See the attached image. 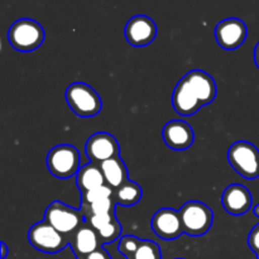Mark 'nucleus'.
<instances>
[{"mask_svg":"<svg viewBox=\"0 0 259 259\" xmlns=\"http://www.w3.org/2000/svg\"><path fill=\"white\" fill-rule=\"evenodd\" d=\"M8 42L19 52H33L45 42L46 33L42 25L30 18L18 19L8 30Z\"/></svg>","mask_w":259,"mask_h":259,"instance_id":"obj_1","label":"nucleus"},{"mask_svg":"<svg viewBox=\"0 0 259 259\" xmlns=\"http://www.w3.org/2000/svg\"><path fill=\"white\" fill-rule=\"evenodd\" d=\"M182 230L190 237H201L210 230L214 223V212L202 201L191 200L180 207Z\"/></svg>","mask_w":259,"mask_h":259,"instance_id":"obj_2","label":"nucleus"},{"mask_svg":"<svg viewBox=\"0 0 259 259\" xmlns=\"http://www.w3.org/2000/svg\"><path fill=\"white\" fill-rule=\"evenodd\" d=\"M66 101L71 110L81 118L98 115L103 109V101L95 89L85 82H73L66 89Z\"/></svg>","mask_w":259,"mask_h":259,"instance_id":"obj_3","label":"nucleus"},{"mask_svg":"<svg viewBox=\"0 0 259 259\" xmlns=\"http://www.w3.org/2000/svg\"><path fill=\"white\" fill-rule=\"evenodd\" d=\"M228 161L238 175L247 180L259 177V149L247 141H237L228 149Z\"/></svg>","mask_w":259,"mask_h":259,"instance_id":"obj_4","label":"nucleus"},{"mask_svg":"<svg viewBox=\"0 0 259 259\" xmlns=\"http://www.w3.org/2000/svg\"><path fill=\"white\" fill-rule=\"evenodd\" d=\"M47 168L57 179H71L76 176L80 167V153L71 144H58L51 148L46 158Z\"/></svg>","mask_w":259,"mask_h":259,"instance_id":"obj_5","label":"nucleus"},{"mask_svg":"<svg viewBox=\"0 0 259 259\" xmlns=\"http://www.w3.org/2000/svg\"><path fill=\"white\" fill-rule=\"evenodd\" d=\"M45 222L52 225L56 230L71 239L76 230L86 222L82 211L75 209L62 201H53L45 211Z\"/></svg>","mask_w":259,"mask_h":259,"instance_id":"obj_6","label":"nucleus"},{"mask_svg":"<svg viewBox=\"0 0 259 259\" xmlns=\"http://www.w3.org/2000/svg\"><path fill=\"white\" fill-rule=\"evenodd\" d=\"M28 242L34 249L55 254L70 245V238L63 235L47 222H38L28 230Z\"/></svg>","mask_w":259,"mask_h":259,"instance_id":"obj_7","label":"nucleus"},{"mask_svg":"<svg viewBox=\"0 0 259 259\" xmlns=\"http://www.w3.org/2000/svg\"><path fill=\"white\" fill-rule=\"evenodd\" d=\"M248 29L245 23L239 18H227L215 27V38L223 50L234 51L245 42Z\"/></svg>","mask_w":259,"mask_h":259,"instance_id":"obj_8","label":"nucleus"},{"mask_svg":"<svg viewBox=\"0 0 259 259\" xmlns=\"http://www.w3.org/2000/svg\"><path fill=\"white\" fill-rule=\"evenodd\" d=\"M85 152L90 162L96 164L119 156L120 147L114 136L106 132L93 134L85 144Z\"/></svg>","mask_w":259,"mask_h":259,"instance_id":"obj_9","label":"nucleus"},{"mask_svg":"<svg viewBox=\"0 0 259 259\" xmlns=\"http://www.w3.org/2000/svg\"><path fill=\"white\" fill-rule=\"evenodd\" d=\"M124 34L129 45L134 47H144L156 39L157 25L154 20L147 15H134L126 22Z\"/></svg>","mask_w":259,"mask_h":259,"instance_id":"obj_10","label":"nucleus"},{"mask_svg":"<svg viewBox=\"0 0 259 259\" xmlns=\"http://www.w3.org/2000/svg\"><path fill=\"white\" fill-rule=\"evenodd\" d=\"M151 228L154 234L164 240L177 239L184 233L179 210L163 207L156 211L151 222Z\"/></svg>","mask_w":259,"mask_h":259,"instance_id":"obj_11","label":"nucleus"},{"mask_svg":"<svg viewBox=\"0 0 259 259\" xmlns=\"http://www.w3.org/2000/svg\"><path fill=\"white\" fill-rule=\"evenodd\" d=\"M164 144L174 151H185L195 142V133L192 126L185 120L175 119L166 123L162 131Z\"/></svg>","mask_w":259,"mask_h":259,"instance_id":"obj_12","label":"nucleus"},{"mask_svg":"<svg viewBox=\"0 0 259 259\" xmlns=\"http://www.w3.org/2000/svg\"><path fill=\"white\" fill-rule=\"evenodd\" d=\"M253 204V197L249 190L239 184L229 185L223 191L222 205L225 211L234 217L247 214Z\"/></svg>","mask_w":259,"mask_h":259,"instance_id":"obj_13","label":"nucleus"},{"mask_svg":"<svg viewBox=\"0 0 259 259\" xmlns=\"http://www.w3.org/2000/svg\"><path fill=\"white\" fill-rule=\"evenodd\" d=\"M172 105L176 113L182 116L194 115L204 106L185 76L179 81L172 93Z\"/></svg>","mask_w":259,"mask_h":259,"instance_id":"obj_14","label":"nucleus"},{"mask_svg":"<svg viewBox=\"0 0 259 259\" xmlns=\"http://www.w3.org/2000/svg\"><path fill=\"white\" fill-rule=\"evenodd\" d=\"M70 245L77 258H88L91 253L103 247L98 233L88 222L83 223L71 237Z\"/></svg>","mask_w":259,"mask_h":259,"instance_id":"obj_15","label":"nucleus"},{"mask_svg":"<svg viewBox=\"0 0 259 259\" xmlns=\"http://www.w3.org/2000/svg\"><path fill=\"white\" fill-rule=\"evenodd\" d=\"M185 77L199 98V100L201 101L202 105H209L215 100L218 88L211 75L202 70H192L189 73H186Z\"/></svg>","mask_w":259,"mask_h":259,"instance_id":"obj_16","label":"nucleus"},{"mask_svg":"<svg viewBox=\"0 0 259 259\" xmlns=\"http://www.w3.org/2000/svg\"><path fill=\"white\" fill-rule=\"evenodd\" d=\"M86 222L96 230L101 244H109V243L115 242L120 237L121 230H123V227L116 219L115 212L93 215V217L88 218Z\"/></svg>","mask_w":259,"mask_h":259,"instance_id":"obj_17","label":"nucleus"},{"mask_svg":"<svg viewBox=\"0 0 259 259\" xmlns=\"http://www.w3.org/2000/svg\"><path fill=\"white\" fill-rule=\"evenodd\" d=\"M100 168L105 179V185L110 186L113 190L119 189L129 181L128 168L119 156L104 161L100 163Z\"/></svg>","mask_w":259,"mask_h":259,"instance_id":"obj_18","label":"nucleus"},{"mask_svg":"<svg viewBox=\"0 0 259 259\" xmlns=\"http://www.w3.org/2000/svg\"><path fill=\"white\" fill-rule=\"evenodd\" d=\"M75 177L80 194L91 191V190H95L105 185V179L101 172L100 164L93 163V162L81 167Z\"/></svg>","mask_w":259,"mask_h":259,"instance_id":"obj_19","label":"nucleus"},{"mask_svg":"<svg viewBox=\"0 0 259 259\" xmlns=\"http://www.w3.org/2000/svg\"><path fill=\"white\" fill-rule=\"evenodd\" d=\"M142 197H143L142 187L131 180L114 191V200L116 205H121V206H134L141 201Z\"/></svg>","mask_w":259,"mask_h":259,"instance_id":"obj_20","label":"nucleus"},{"mask_svg":"<svg viewBox=\"0 0 259 259\" xmlns=\"http://www.w3.org/2000/svg\"><path fill=\"white\" fill-rule=\"evenodd\" d=\"M115 206L116 202L114 200V197L111 199H105L101 200V201L94 202L90 205H81L80 210L82 211L85 220L88 218L93 217V215H99V214H110V212H115Z\"/></svg>","mask_w":259,"mask_h":259,"instance_id":"obj_21","label":"nucleus"},{"mask_svg":"<svg viewBox=\"0 0 259 259\" xmlns=\"http://www.w3.org/2000/svg\"><path fill=\"white\" fill-rule=\"evenodd\" d=\"M114 191L115 190L111 189L108 185H104V186L98 187L95 190H91V191L82 192L81 195V205H90L94 202L101 201V200L105 199H111L114 197Z\"/></svg>","mask_w":259,"mask_h":259,"instance_id":"obj_22","label":"nucleus"},{"mask_svg":"<svg viewBox=\"0 0 259 259\" xmlns=\"http://www.w3.org/2000/svg\"><path fill=\"white\" fill-rule=\"evenodd\" d=\"M133 259H162L159 245L152 240H142Z\"/></svg>","mask_w":259,"mask_h":259,"instance_id":"obj_23","label":"nucleus"},{"mask_svg":"<svg viewBox=\"0 0 259 259\" xmlns=\"http://www.w3.org/2000/svg\"><path fill=\"white\" fill-rule=\"evenodd\" d=\"M141 242L142 240L134 237V235H125V237L119 240L118 249L125 257V259H133L134 254H136L139 245H141Z\"/></svg>","mask_w":259,"mask_h":259,"instance_id":"obj_24","label":"nucleus"},{"mask_svg":"<svg viewBox=\"0 0 259 259\" xmlns=\"http://www.w3.org/2000/svg\"><path fill=\"white\" fill-rule=\"evenodd\" d=\"M248 245L257 259H259V223L250 230L249 235H248Z\"/></svg>","mask_w":259,"mask_h":259,"instance_id":"obj_25","label":"nucleus"},{"mask_svg":"<svg viewBox=\"0 0 259 259\" xmlns=\"http://www.w3.org/2000/svg\"><path fill=\"white\" fill-rule=\"evenodd\" d=\"M86 259H111V257H110V254H109V253L104 249V247H101V248H99L96 252L91 253V254L89 255Z\"/></svg>","mask_w":259,"mask_h":259,"instance_id":"obj_26","label":"nucleus"},{"mask_svg":"<svg viewBox=\"0 0 259 259\" xmlns=\"http://www.w3.org/2000/svg\"><path fill=\"white\" fill-rule=\"evenodd\" d=\"M0 248H2V254H0V259H5L8 257V253H9L8 245L5 244L4 242H2V244H0Z\"/></svg>","mask_w":259,"mask_h":259,"instance_id":"obj_27","label":"nucleus"},{"mask_svg":"<svg viewBox=\"0 0 259 259\" xmlns=\"http://www.w3.org/2000/svg\"><path fill=\"white\" fill-rule=\"evenodd\" d=\"M254 62L255 65H257V67L259 68V42L254 47Z\"/></svg>","mask_w":259,"mask_h":259,"instance_id":"obj_28","label":"nucleus"},{"mask_svg":"<svg viewBox=\"0 0 259 259\" xmlns=\"http://www.w3.org/2000/svg\"><path fill=\"white\" fill-rule=\"evenodd\" d=\"M253 212H254L255 217L259 218V204H257L254 207H253Z\"/></svg>","mask_w":259,"mask_h":259,"instance_id":"obj_29","label":"nucleus"},{"mask_svg":"<svg viewBox=\"0 0 259 259\" xmlns=\"http://www.w3.org/2000/svg\"><path fill=\"white\" fill-rule=\"evenodd\" d=\"M76 259H86V258H76Z\"/></svg>","mask_w":259,"mask_h":259,"instance_id":"obj_30","label":"nucleus"},{"mask_svg":"<svg viewBox=\"0 0 259 259\" xmlns=\"http://www.w3.org/2000/svg\"><path fill=\"white\" fill-rule=\"evenodd\" d=\"M176 259H185V258H176Z\"/></svg>","mask_w":259,"mask_h":259,"instance_id":"obj_31","label":"nucleus"}]
</instances>
